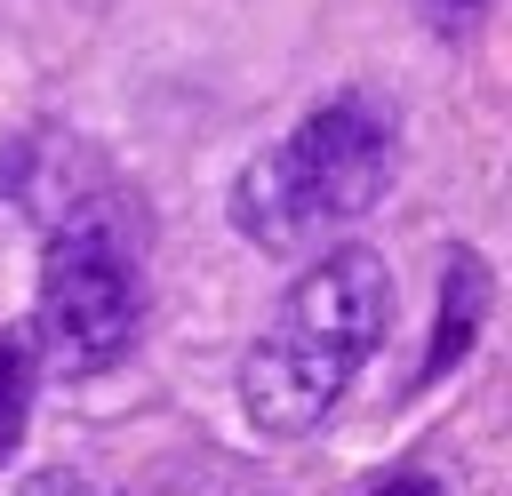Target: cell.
<instances>
[{"instance_id": "2", "label": "cell", "mask_w": 512, "mask_h": 496, "mask_svg": "<svg viewBox=\"0 0 512 496\" xmlns=\"http://www.w3.org/2000/svg\"><path fill=\"white\" fill-rule=\"evenodd\" d=\"M392 160H400L392 104L368 96V88H336L272 152H256L232 176V224H240V240H256L272 256L312 248L320 232H336V224H352L384 200Z\"/></svg>"}, {"instance_id": "5", "label": "cell", "mask_w": 512, "mask_h": 496, "mask_svg": "<svg viewBox=\"0 0 512 496\" xmlns=\"http://www.w3.org/2000/svg\"><path fill=\"white\" fill-rule=\"evenodd\" d=\"M32 392H40V352H32V336H24V328H8V336H0V464H8V456H16V440H24Z\"/></svg>"}, {"instance_id": "8", "label": "cell", "mask_w": 512, "mask_h": 496, "mask_svg": "<svg viewBox=\"0 0 512 496\" xmlns=\"http://www.w3.org/2000/svg\"><path fill=\"white\" fill-rule=\"evenodd\" d=\"M368 496H448V488L424 480V472H400V480H384V488H368Z\"/></svg>"}, {"instance_id": "6", "label": "cell", "mask_w": 512, "mask_h": 496, "mask_svg": "<svg viewBox=\"0 0 512 496\" xmlns=\"http://www.w3.org/2000/svg\"><path fill=\"white\" fill-rule=\"evenodd\" d=\"M16 496H112V488H96L88 472H32Z\"/></svg>"}, {"instance_id": "3", "label": "cell", "mask_w": 512, "mask_h": 496, "mask_svg": "<svg viewBox=\"0 0 512 496\" xmlns=\"http://www.w3.org/2000/svg\"><path fill=\"white\" fill-rule=\"evenodd\" d=\"M144 328V248L136 224L112 200L64 208L40 248V296H32V352L64 376L112 368Z\"/></svg>"}, {"instance_id": "1", "label": "cell", "mask_w": 512, "mask_h": 496, "mask_svg": "<svg viewBox=\"0 0 512 496\" xmlns=\"http://www.w3.org/2000/svg\"><path fill=\"white\" fill-rule=\"evenodd\" d=\"M384 328H392V272L376 248H328L320 264H304V280L280 296V312L240 360L248 424L272 440L312 432L344 400V384L368 368Z\"/></svg>"}, {"instance_id": "4", "label": "cell", "mask_w": 512, "mask_h": 496, "mask_svg": "<svg viewBox=\"0 0 512 496\" xmlns=\"http://www.w3.org/2000/svg\"><path fill=\"white\" fill-rule=\"evenodd\" d=\"M488 312V264L472 248H456L440 264V320H432V352H424V376H448L464 352H472V328Z\"/></svg>"}, {"instance_id": "7", "label": "cell", "mask_w": 512, "mask_h": 496, "mask_svg": "<svg viewBox=\"0 0 512 496\" xmlns=\"http://www.w3.org/2000/svg\"><path fill=\"white\" fill-rule=\"evenodd\" d=\"M424 8H432V24H448V32H464V24H472V16L488 8V0H424Z\"/></svg>"}]
</instances>
